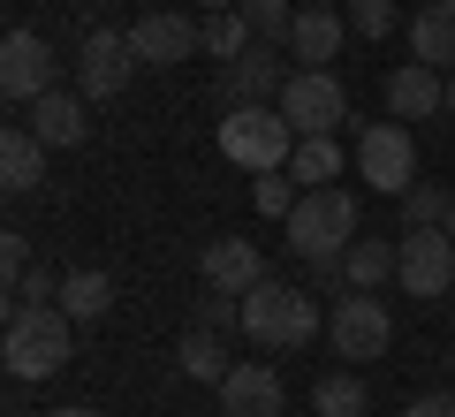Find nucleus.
<instances>
[{
  "label": "nucleus",
  "instance_id": "nucleus-1",
  "mask_svg": "<svg viewBox=\"0 0 455 417\" xmlns=\"http://www.w3.org/2000/svg\"><path fill=\"white\" fill-rule=\"evenodd\" d=\"M68 357H76V319H68L61 304L8 311V334H0L8 380H53V372H68Z\"/></svg>",
  "mask_w": 455,
  "mask_h": 417
},
{
  "label": "nucleus",
  "instance_id": "nucleus-2",
  "mask_svg": "<svg viewBox=\"0 0 455 417\" xmlns=\"http://www.w3.org/2000/svg\"><path fill=\"white\" fill-rule=\"evenodd\" d=\"M357 236H364V205L349 190H334V182H326V190H304L289 205V251L304 258V266L311 258H341Z\"/></svg>",
  "mask_w": 455,
  "mask_h": 417
},
{
  "label": "nucleus",
  "instance_id": "nucleus-3",
  "mask_svg": "<svg viewBox=\"0 0 455 417\" xmlns=\"http://www.w3.org/2000/svg\"><path fill=\"white\" fill-rule=\"evenodd\" d=\"M243 334L259 341V349H304V341L319 334V304H311V289H289V281L266 273L259 289L243 296Z\"/></svg>",
  "mask_w": 455,
  "mask_h": 417
},
{
  "label": "nucleus",
  "instance_id": "nucleus-4",
  "mask_svg": "<svg viewBox=\"0 0 455 417\" xmlns=\"http://www.w3.org/2000/svg\"><path fill=\"white\" fill-rule=\"evenodd\" d=\"M220 152L235 167H251V175H274V167H289V152H296V122L281 107H228Z\"/></svg>",
  "mask_w": 455,
  "mask_h": 417
},
{
  "label": "nucleus",
  "instance_id": "nucleus-5",
  "mask_svg": "<svg viewBox=\"0 0 455 417\" xmlns=\"http://www.w3.org/2000/svg\"><path fill=\"white\" fill-rule=\"evenodd\" d=\"M326 341H334L341 365H372L395 341V311L379 304V289H341L334 311H326Z\"/></svg>",
  "mask_w": 455,
  "mask_h": 417
},
{
  "label": "nucleus",
  "instance_id": "nucleus-6",
  "mask_svg": "<svg viewBox=\"0 0 455 417\" xmlns=\"http://www.w3.org/2000/svg\"><path fill=\"white\" fill-rule=\"evenodd\" d=\"M274 107L296 122V137H334V129L349 122V92L334 84V68H296Z\"/></svg>",
  "mask_w": 455,
  "mask_h": 417
},
{
  "label": "nucleus",
  "instance_id": "nucleus-7",
  "mask_svg": "<svg viewBox=\"0 0 455 417\" xmlns=\"http://www.w3.org/2000/svg\"><path fill=\"white\" fill-rule=\"evenodd\" d=\"M357 175L372 182L379 197H403L418 182V145H410L403 122H364L357 129Z\"/></svg>",
  "mask_w": 455,
  "mask_h": 417
},
{
  "label": "nucleus",
  "instance_id": "nucleus-8",
  "mask_svg": "<svg viewBox=\"0 0 455 417\" xmlns=\"http://www.w3.org/2000/svg\"><path fill=\"white\" fill-rule=\"evenodd\" d=\"M418 304L455 289V236L448 228H403V273H395Z\"/></svg>",
  "mask_w": 455,
  "mask_h": 417
},
{
  "label": "nucleus",
  "instance_id": "nucleus-9",
  "mask_svg": "<svg viewBox=\"0 0 455 417\" xmlns=\"http://www.w3.org/2000/svg\"><path fill=\"white\" fill-rule=\"evenodd\" d=\"M289 53L274 46V38H259L251 53H235V61H220V92H228V107H274L281 99V84H289Z\"/></svg>",
  "mask_w": 455,
  "mask_h": 417
},
{
  "label": "nucleus",
  "instance_id": "nucleus-10",
  "mask_svg": "<svg viewBox=\"0 0 455 417\" xmlns=\"http://www.w3.org/2000/svg\"><path fill=\"white\" fill-rule=\"evenodd\" d=\"M130 46L145 68H175L190 61V53H205V16H175V8H160V16L130 23Z\"/></svg>",
  "mask_w": 455,
  "mask_h": 417
},
{
  "label": "nucleus",
  "instance_id": "nucleus-11",
  "mask_svg": "<svg viewBox=\"0 0 455 417\" xmlns=\"http://www.w3.org/2000/svg\"><path fill=\"white\" fill-rule=\"evenodd\" d=\"M61 61H53V46L38 31H8V46H0V92L8 99H46V92H61Z\"/></svg>",
  "mask_w": 455,
  "mask_h": 417
},
{
  "label": "nucleus",
  "instance_id": "nucleus-12",
  "mask_svg": "<svg viewBox=\"0 0 455 417\" xmlns=\"http://www.w3.org/2000/svg\"><path fill=\"white\" fill-rule=\"evenodd\" d=\"M130 68H137L130 31H92V38H84V53H76V92L99 107V99H114L122 84H130Z\"/></svg>",
  "mask_w": 455,
  "mask_h": 417
},
{
  "label": "nucleus",
  "instance_id": "nucleus-13",
  "mask_svg": "<svg viewBox=\"0 0 455 417\" xmlns=\"http://www.w3.org/2000/svg\"><path fill=\"white\" fill-rule=\"evenodd\" d=\"M197 281L205 289H228V296H251L266 281V258H259V243H243V236H220V243H205L197 251Z\"/></svg>",
  "mask_w": 455,
  "mask_h": 417
},
{
  "label": "nucleus",
  "instance_id": "nucleus-14",
  "mask_svg": "<svg viewBox=\"0 0 455 417\" xmlns=\"http://www.w3.org/2000/svg\"><path fill=\"white\" fill-rule=\"evenodd\" d=\"M289 410V387L274 365H228L220 380V417H281Z\"/></svg>",
  "mask_w": 455,
  "mask_h": 417
},
{
  "label": "nucleus",
  "instance_id": "nucleus-15",
  "mask_svg": "<svg viewBox=\"0 0 455 417\" xmlns=\"http://www.w3.org/2000/svg\"><path fill=\"white\" fill-rule=\"evenodd\" d=\"M31 129L46 137V152L84 145V137H92V99H84V92H46V99H31Z\"/></svg>",
  "mask_w": 455,
  "mask_h": 417
},
{
  "label": "nucleus",
  "instance_id": "nucleus-16",
  "mask_svg": "<svg viewBox=\"0 0 455 417\" xmlns=\"http://www.w3.org/2000/svg\"><path fill=\"white\" fill-rule=\"evenodd\" d=\"M387 114H395V122H425V114H448V76H440V68H425V61L395 68V76H387Z\"/></svg>",
  "mask_w": 455,
  "mask_h": 417
},
{
  "label": "nucleus",
  "instance_id": "nucleus-17",
  "mask_svg": "<svg viewBox=\"0 0 455 417\" xmlns=\"http://www.w3.org/2000/svg\"><path fill=\"white\" fill-rule=\"evenodd\" d=\"M341 38H349V16H334V8H296V23H289V53L304 68H326L341 53Z\"/></svg>",
  "mask_w": 455,
  "mask_h": 417
},
{
  "label": "nucleus",
  "instance_id": "nucleus-18",
  "mask_svg": "<svg viewBox=\"0 0 455 417\" xmlns=\"http://www.w3.org/2000/svg\"><path fill=\"white\" fill-rule=\"evenodd\" d=\"M410 53L425 68H455V0H425L410 16Z\"/></svg>",
  "mask_w": 455,
  "mask_h": 417
},
{
  "label": "nucleus",
  "instance_id": "nucleus-19",
  "mask_svg": "<svg viewBox=\"0 0 455 417\" xmlns=\"http://www.w3.org/2000/svg\"><path fill=\"white\" fill-rule=\"evenodd\" d=\"M0 182H8V190H38V182H46V137H38L31 122H16L8 129V137H0Z\"/></svg>",
  "mask_w": 455,
  "mask_h": 417
},
{
  "label": "nucleus",
  "instance_id": "nucleus-20",
  "mask_svg": "<svg viewBox=\"0 0 455 417\" xmlns=\"http://www.w3.org/2000/svg\"><path fill=\"white\" fill-rule=\"evenodd\" d=\"M403 273V236L379 243V236H357L349 251H341V281L349 289H379V281H395Z\"/></svg>",
  "mask_w": 455,
  "mask_h": 417
},
{
  "label": "nucleus",
  "instance_id": "nucleus-21",
  "mask_svg": "<svg viewBox=\"0 0 455 417\" xmlns=\"http://www.w3.org/2000/svg\"><path fill=\"white\" fill-rule=\"evenodd\" d=\"M61 311H68L76 326H107V311H114V281H107V273H92V266L68 273V281H61Z\"/></svg>",
  "mask_w": 455,
  "mask_h": 417
},
{
  "label": "nucleus",
  "instance_id": "nucleus-22",
  "mask_svg": "<svg viewBox=\"0 0 455 417\" xmlns=\"http://www.w3.org/2000/svg\"><path fill=\"white\" fill-rule=\"evenodd\" d=\"M334 175H341V145H334V137H296V152H289V182L326 190Z\"/></svg>",
  "mask_w": 455,
  "mask_h": 417
},
{
  "label": "nucleus",
  "instance_id": "nucleus-23",
  "mask_svg": "<svg viewBox=\"0 0 455 417\" xmlns=\"http://www.w3.org/2000/svg\"><path fill=\"white\" fill-rule=\"evenodd\" d=\"M175 372H182V380H205V387H220V380H228V349H220V334L190 326V334H182V349H175Z\"/></svg>",
  "mask_w": 455,
  "mask_h": 417
},
{
  "label": "nucleus",
  "instance_id": "nucleus-24",
  "mask_svg": "<svg viewBox=\"0 0 455 417\" xmlns=\"http://www.w3.org/2000/svg\"><path fill=\"white\" fill-rule=\"evenodd\" d=\"M259 46V31H251L243 8H205V53L212 61H235V53Z\"/></svg>",
  "mask_w": 455,
  "mask_h": 417
},
{
  "label": "nucleus",
  "instance_id": "nucleus-25",
  "mask_svg": "<svg viewBox=\"0 0 455 417\" xmlns=\"http://www.w3.org/2000/svg\"><path fill=\"white\" fill-rule=\"evenodd\" d=\"M311 410H319V417H364V410H372V395H364L357 372H326V380L311 387Z\"/></svg>",
  "mask_w": 455,
  "mask_h": 417
},
{
  "label": "nucleus",
  "instance_id": "nucleus-26",
  "mask_svg": "<svg viewBox=\"0 0 455 417\" xmlns=\"http://www.w3.org/2000/svg\"><path fill=\"white\" fill-rule=\"evenodd\" d=\"M455 213V182H410L403 190V228H440Z\"/></svg>",
  "mask_w": 455,
  "mask_h": 417
},
{
  "label": "nucleus",
  "instance_id": "nucleus-27",
  "mask_svg": "<svg viewBox=\"0 0 455 417\" xmlns=\"http://www.w3.org/2000/svg\"><path fill=\"white\" fill-rule=\"evenodd\" d=\"M61 281H68V273H53V266H23V281L8 289V311H23V304H61Z\"/></svg>",
  "mask_w": 455,
  "mask_h": 417
},
{
  "label": "nucleus",
  "instance_id": "nucleus-28",
  "mask_svg": "<svg viewBox=\"0 0 455 417\" xmlns=\"http://www.w3.org/2000/svg\"><path fill=\"white\" fill-rule=\"evenodd\" d=\"M235 8H243V16H251V31H259V38H274V46H289V0H235Z\"/></svg>",
  "mask_w": 455,
  "mask_h": 417
},
{
  "label": "nucleus",
  "instance_id": "nucleus-29",
  "mask_svg": "<svg viewBox=\"0 0 455 417\" xmlns=\"http://www.w3.org/2000/svg\"><path fill=\"white\" fill-rule=\"evenodd\" d=\"M395 23H403L395 0H349V31H357V38H387Z\"/></svg>",
  "mask_w": 455,
  "mask_h": 417
},
{
  "label": "nucleus",
  "instance_id": "nucleus-30",
  "mask_svg": "<svg viewBox=\"0 0 455 417\" xmlns=\"http://www.w3.org/2000/svg\"><path fill=\"white\" fill-rule=\"evenodd\" d=\"M259 213H274V221H289V175H259Z\"/></svg>",
  "mask_w": 455,
  "mask_h": 417
},
{
  "label": "nucleus",
  "instance_id": "nucleus-31",
  "mask_svg": "<svg viewBox=\"0 0 455 417\" xmlns=\"http://www.w3.org/2000/svg\"><path fill=\"white\" fill-rule=\"evenodd\" d=\"M23 266H31V236H0V273H8V289L23 281Z\"/></svg>",
  "mask_w": 455,
  "mask_h": 417
},
{
  "label": "nucleus",
  "instance_id": "nucleus-32",
  "mask_svg": "<svg viewBox=\"0 0 455 417\" xmlns=\"http://www.w3.org/2000/svg\"><path fill=\"white\" fill-rule=\"evenodd\" d=\"M410 417H455V395H418V402H410Z\"/></svg>",
  "mask_w": 455,
  "mask_h": 417
},
{
  "label": "nucleus",
  "instance_id": "nucleus-33",
  "mask_svg": "<svg viewBox=\"0 0 455 417\" xmlns=\"http://www.w3.org/2000/svg\"><path fill=\"white\" fill-rule=\"evenodd\" d=\"M46 417H99V410H84V402H61V410H46Z\"/></svg>",
  "mask_w": 455,
  "mask_h": 417
},
{
  "label": "nucleus",
  "instance_id": "nucleus-34",
  "mask_svg": "<svg viewBox=\"0 0 455 417\" xmlns=\"http://www.w3.org/2000/svg\"><path fill=\"white\" fill-rule=\"evenodd\" d=\"M448 114H455V68H448Z\"/></svg>",
  "mask_w": 455,
  "mask_h": 417
},
{
  "label": "nucleus",
  "instance_id": "nucleus-35",
  "mask_svg": "<svg viewBox=\"0 0 455 417\" xmlns=\"http://www.w3.org/2000/svg\"><path fill=\"white\" fill-rule=\"evenodd\" d=\"M205 8H235V0H205Z\"/></svg>",
  "mask_w": 455,
  "mask_h": 417
},
{
  "label": "nucleus",
  "instance_id": "nucleus-36",
  "mask_svg": "<svg viewBox=\"0 0 455 417\" xmlns=\"http://www.w3.org/2000/svg\"><path fill=\"white\" fill-rule=\"evenodd\" d=\"M440 228H448V236H455V213H448V221H440Z\"/></svg>",
  "mask_w": 455,
  "mask_h": 417
},
{
  "label": "nucleus",
  "instance_id": "nucleus-37",
  "mask_svg": "<svg viewBox=\"0 0 455 417\" xmlns=\"http://www.w3.org/2000/svg\"><path fill=\"white\" fill-rule=\"evenodd\" d=\"M311 8H334V0H311Z\"/></svg>",
  "mask_w": 455,
  "mask_h": 417
},
{
  "label": "nucleus",
  "instance_id": "nucleus-38",
  "mask_svg": "<svg viewBox=\"0 0 455 417\" xmlns=\"http://www.w3.org/2000/svg\"><path fill=\"white\" fill-rule=\"evenodd\" d=\"M448 365H455V357H448Z\"/></svg>",
  "mask_w": 455,
  "mask_h": 417
}]
</instances>
